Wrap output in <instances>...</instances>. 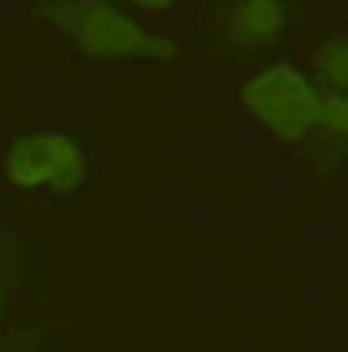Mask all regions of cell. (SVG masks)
Instances as JSON below:
<instances>
[{
  "label": "cell",
  "instance_id": "obj_1",
  "mask_svg": "<svg viewBox=\"0 0 348 352\" xmlns=\"http://www.w3.org/2000/svg\"><path fill=\"white\" fill-rule=\"evenodd\" d=\"M43 17L56 30H65L86 56L99 60H177V43L168 34L146 30L138 17H129L125 9L99 5V0H56L43 5Z\"/></svg>",
  "mask_w": 348,
  "mask_h": 352
},
{
  "label": "cell",
  "instance_id": "obj_2",
  "mask_svg": "<svg viewBox=\"0 0 348 352\" xmlns=\"http://www.w3.org/2000/svg\"><path fill=\"white\" fill-rule=\"evenodd\" d=\"M309 82L297 65H284V60H275V65H267V69H258V74H250L246 82H241V91H237V99H241V112H246L250 120H258V125H267V120L280 112V108H288L297 95H305L309 91Z\"/></svg>",
  "mask_w": 348,
  "mask_h": 352
},
{
  "label": "cell",
  "instance_id": "obj_3",
  "mask_svg": "<svg viewBox=\"0 0 348 352\" xmlns=\"http://www.w3.org/2000/svg\"><path fill=\"white\" fill-rule=\"evenodd\" d=\"M288 5L280 0H232L219 9V34L241 47H267L284 34Z\"/></svg>",
  "mask_w": 348,
  "mask_h": 352
},
{
  "label": "cell",
  "instance_id": "obj_4",
  "mask_svg": "<svg viewBox=\"0 0 348 352\" xmlns=\"http://www.w3.org/2000/svg\"><path fill=\"white\" fill-rule=\"evenodd\" d=\"M34 142L43 151V168H47V189L52 193H74L86 181V151L74 142L69 133H34Z\"/></svg>",
  "mask_w": 348,
  "mask_h": 352
},
{
  "label": "cell",
  "instance_id": "obj_5",
  "mask_svg": "<svg viewBox=\"0 0 348 352\" xmlns=\"http://www.w3.org/2000/svg\"><path fill=\"white\" fill-rule=\"evenodd\" d=\"M318 108H323V91L318 86H309L305 95H297L288 103V108H280L271 120H267V129L275 142H284V146H297L305 142L309 133H314V120H318Z\"/></svg>",
  "mask_w": 348,
  "mask_h": 352
},
{
  "label": "cell",
  "instance_id": "obj_6",
  "mask_svg": "<svg viewBox=\"0 0 348 352\" xmlns=\"http://www.w3.org/2000/svg\"><path fill=\"white\" fill-rule=\"evenodd\" d=\"M5 181L13 189H47V168H43V151L34 138H17L5 151Z\"/></svg>",
  "mask_w": 348,
  "mask_h": 352
},
{
  "label": "cell",
  "instance_id": "obj_7",
  "mask_svg": "<svg viewBox=\"0 0 348 352\" xmlns=\"http://www.w3.org/2000/svg\"><path fill=\"white\" fill-rule=\"evenodd\" d=\"M314 74H318L327 95H344L348 91V39L340 30L314 52Z\"/></svg>",
  "mask_w": 348,
  "mask_h": 352
},
{
  "label": "cell",
  "instance_id": "obj_8",
  "mask_svg": "<svg viewBox=\"0 0 348 352\" xmlns=\"http://www.w3.org/2000/svg\"><path fill=\"white\" fill-rule=\"evenodd\" d=\"M314 133L327 138V142H344L348 138V99L344 95H327L323 91V108H318V120H314Z\"/></svg>",
  "mask_w": 348,
  "mask_h": 352
},
{
  "label": "cell",
  "instance_id": "obj_9",
  "mask_svg": "<svg viewBox=\"0 0 348 352\" xmlns=\"http://www.w3.org/2000/svg\"><path fill=\"white\" fill-rule=\"evenodd\" d=\"M0 301H5V288H0Z\"/></svg>",
  "mask_w": 348,
  "mask_h": 352
}]
</instances>
